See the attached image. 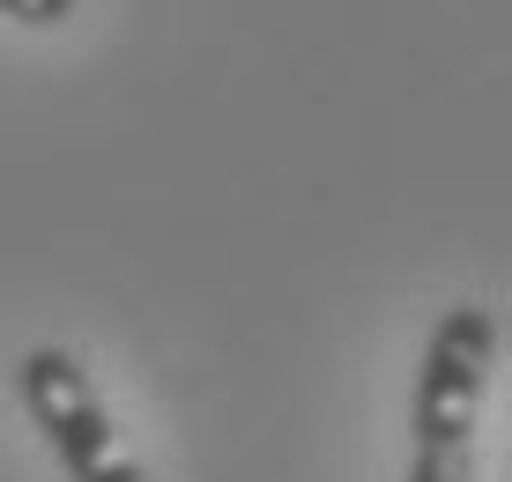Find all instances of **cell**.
I'll use <instances>...</instances> for the list:
<instances>
[{
  "mask_svg": "<svg viewBox=\"0 0 512 482\" xmlns=\"http://www.w3.org/2000/svg\"><path fill=\"white\" fill-rule=\"evenodd\" d=\"M15 401H23V416L45 431L67 482H149L141 460L119 445V423H112V408H104L97 379L67 349H30L23 364H15Z\"/></svg>",
  "mask_w": 512,
  "mask_h": 482,
  "instance_id": "1",
  "label": "cell"
},
{
  "mask_svg": "<svg viewBox=\"0 0 512 482\" xmlns=\"http://www.w3.org/2000/svg\"><path fill=\"white\" fill-rule=\"evenodd\" d=\"M490 364H498V312L453 305L438 319L431 349H423V371H416V408H409L416 453H468Z\"/></svg>",
  "mask_w": 512,
  "mask_h": 482,
  "instance_id": "2",
  "label": "cell"
},
{
  "mask_svg": "<svg viewBox=\"0 0 512 482\" xmlns=\"http://www.w3.org/2000/svg\"><path fill=\"white\" fill-rule=\"evenodd\" d=\"M0 15H15V23H30V30H52V23L75 15V0H0Z\"/></svg>",
  "mask_w": 512,
  "mask_h": 482,
  "instance_id": "3",
  "label": "cell"
},
{
  "mask_svg": "<svg viewBox=\"0 0 512 482\" xmlns=\"http://www.w3.org/2000/svg\"><path fill=\"white\" fill-rule=\"evenodd\" d=\"M409 482H468V453H416Z\"/></svg>",
  "mask_w": 512,
  "mask_h": 482,
  "instance_id": "4",
  "label": "cell"
}]
</instances>
